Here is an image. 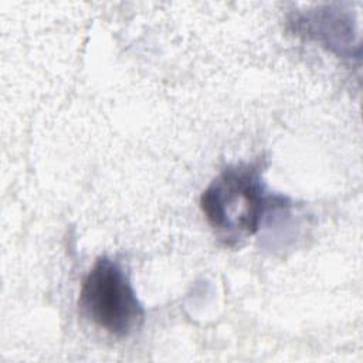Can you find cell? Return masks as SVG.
Returning <instances> with one entry per match:
<instances>
[{
    "mask_svg": "<svg viewBox=\"0 0 363 363\" xmlns=\"http://www.w3.org/2000/svg\"><path fill=\"white\" fill-rule=\"evenodd\" d=\"M294 26H296V31L319 41L339 57L359 58L353 51V45L359 47V43H354L353 21L349 13L325 7L301 14Z\"/></svg>",
    "mask_w": 363,
    "mask_h": 363,
    "instance_id": "obj_3",
    "label": "cell"
},
{
    "mask_svg": "<svg viewBox=\"0 0 363 363\" xmlns=\"http://www.w3.org/2000/svg\"><path fill=\"white\" fill-rule=\"evenodd\" d=\"M78 306L99 329L115 337H128L139 329L145 309L119 262L102 255L82 279Z\"/></svg>",
    "mask_w": 363,
    "mask_h": 363,
    "instance_id": "obj_2",
    "label": "cell"
},
{
    "mask_svg": "<svg viewBox=\"0 0 363 363\" xmlns=\"http://www.w3.org/2000/svg\"><path fill=\"white\" fill-rule=\"evenodd\" d=\"M262 169L261 160L227 166L200 196L201 213L228 247L257 234L267 214L291 206L288 197L267 190Z\"/></svg>",
    "mask_w": 363,
    "mask_h": 363,
    "instance_id": "obj_1",
    "label": "cell"
}]
</instances>
